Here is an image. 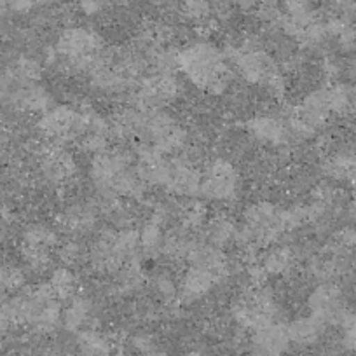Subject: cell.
Returning <instances> with one entry per match:
<instances>
[{"instance_id": "cell-1", "label": "cell", "mask_w": 356, "mask_h": 356, "mask_svg": "<svg viewBox=\"0 0 356 356\" xmlns=\"http://www.w3.org/2000/svg\"><path fill=\"white\" fill-rule=\"evenodd\" d=\"M225 56L217 46L210 42H194L177 53L178 68L187 75L194 86L201 89L210 88L215 79L229 72Z\"/></svg>"}, {"instance_id": "cell-2", "label": "cell", "mask_w": 356, "mask_h": 356, "mask_svg": "<svg viewBox=\"0 0 356 356\" xmlns=\"http://www.w3.org/2000/svg\"><path fill=\"white\" fill-rule=\"evenodd\" d=\"M239 187H241V180H239L234 164L224 159H217L208 164L207 175L201 182L200 196L204 200L227 203V201L236 200V196L239 194Z\"/></svg>"}, {"instance_id": "cell-3", "label": "cell", "mask_w": 356, "mask_h": 356, "mask_svg": "<svg viewBox=\"0 0 356 356\" xmlns=\"http://www.w3.org/2000/svg\"><path fill=\"white\" fill-rule=\"evenodd\" d=\"M307 306H309L311 314L320 318L325 323H332V321L344 323L348 316L342 307L341 292L332 283H321L320 286H316L307 299Z\"/></svg>"}, {"instance_id": "cell-4", "label": "cell", "mask_w": 356, "mask_h": 356, "mask_svg": "<svg viewBox=\"0 0 356 356\" xmlns=\"http://www.w3.org/2000/svg\"><path fill=\"white\" fill-rule=\"evenodd\" d=\"M289 121L282 112L255 115L248 121V133L253 140L267 145H286L290 143Z\"/></svg>"}, {"instance_id": "cell-5", "label": "cell", "mask_w": 356, "mask_h": 356, "mask_svg": "<svg viewBox=\"0 0 356 356\" xmlns=\"http://www.w3.org/2000/svg\"><path fill=\"white\" fill-rule=\"evenodd\" d=\"M330 114L332 111L330 104H328V88H318L304 97L296 118L306 126H309L313 131H318L327 122Z\"/></svg>"}, {"instance_id": "cell-6", "label": "cell", "mask_w": 356, "mask_h": 356, "mask_svg": "<svg viewBox=\"0 0 356 356\" xmlns=\"http://www.w3.org/2000/svg\"><path fill=\"white\" fill-rule=\"evenodd\" d=\"M217 283H220V276L215 275L213 271L203 269V267L193 266L189 271L184 275L178 299L182 300L184 304L196 302L201 297L207 296L210 290H213Z\"/></svg>"}, {"instance_id": "cell-7", "label": "cell", "mask_w": 356, "mask_h": 356, "mask_svg": "<svg viewBox=\"0 0 356 356\" xmlns=\"http://www.w3.org/2000/svg\"><path fill=\"white\" fill-rule=\"evenodd\" d=\"M252 348L266 349V351L283 356V353L290 348L289 330L278 323L257 328V330H253L252 335Z\"/></svg>"}, {"instance_id": "cell-8", "label": "cell", "mask_w": 356, "mask_h": 356, "mask_svg": "<svg viewBox=\"0 0 356 356\" xmlns=\"http://www.w3.org/2000/svg\"><path fill=\"white\" fill-rule=\"evenodd\" d=\"M95 313V300L86 296H74L61 311V323L67 332H79Z\"/></svg>"}, {"instance_id": "cell-9", "label": "cell", "mask_w": 356, "mask_h": 356, "mask_svg": "<svg viewBox=\"0 0 356 356\" xmlns=\"http://www.w3.org/2000/svg\"><path fill=\"white\" fill-rule=\"evenodd\" d=\"M325 327H327L325 321H321L320 318L309 314V316L306 318L293 320L292 323L286 327V330H289L290 342H296V344L299 346H309V344H314V342L320 339V335L323 334Z\"/></svg>"}, {"instance_id": "cell-10", "label": "cell", "mask_w": 356, "mask_h": 356, "mask_svg": "<svg viewBox=\"0 0 356 356\" xmlns=\"http://www.w3.org/2000/svg\"><path fill=\"white\" fill-rule=\"evenodd\" d=\"M77 346L82 356H111L112 341L105 334L98 330H84L79 334Z\"/></svg>"}, {"instance_id": "cell-11", "label": "cell", "mask_w": 356, "mask_h": 356, "mask_svg": "<svg viewBox=\"0 0 356 356\" xmlns=\"http://www.w3.org/2000/svg\"><path fill=\"white\" fill-rule=\"evenodd\" d=\"M293 260V252L286 246H280V248H273L262 257V264L260 267L264 269L266 275L280 276L286 275L292 267Z\"/></svg>"}, {"instance_id": "cell-12", "label": "cell", "mask_w": 356, "mask_h": 356, "mask_svg": "<svg viewBox=\"0 0 356 356\" xmlns=\"http://www.w3.org/2000/svg\"><path fill=\"white\" fill-rule=\"evenodd\" d=\"M140 234V250H142L143 255L147 257H157L163 255L164 241H166V236H164L163 227L156 222H149L142 227Z\"/></svg>"}, {"instance_id": "cell-13", "label": "cell", "mask_w": 356, "mask_h": 356, "mask_svg": "<svg viewBox=\"0 0 356 356\" xmlns=\"http://www.w3.org/2000/svg\"><path fill=\"white\" fill-rule=\"evenodd\" d=\"M236 232H238V225H236L231 218L217 217L210 222V225H208L207 229L208 243L222 248V246L234 241Z\"/></svg>"}, {"instance_id": "cell-14", "label": "cell", "mask_w": 356, "mask_h": 356, "mask_svg": "<svg viewBox=\"0 0 356 356\" xmlns=\"http://www.w3.org/2000/svg\"><path fill=\"white\" fill-rule=\"evenodd\" d=\"M328 104L334 114L355 112V89L346 84H334L328 88Z\"/></svg>"}, {"instance_id": "cell-15", "label": "cell", "mask_w": 356, "mask_h": 356, "mask_svg": "<svg viewBox=\"0 0 356 356\" xmlns=\"http://www.w3.org/2000/svg\"><path fill=\"white\" fill-rule=\"evenodd\" d=\"M150 286H152L154 293L164 302H171V300L178 299V293H180V286L177 285V280L166 269H159V271L150 276Z\"/></svg>"}, {"instance_id": "cell-16", "label": "cell", "mask_w": 356, "mask_h": 356, "mask_svg": "<svg viewBox=\"0 0 356 356\" xmlns=\"http://www.w3.org/2000/svg\"><path fill=\"white\" fill-rule=\"evenodd\" d=\"M49 286L53 289L54 296L58 299L70 300L75 296V286H77V280H75L74 273L68 267H60L53 273Z\"/></svg>"}, {"instance_id": "cell-17", "label": "cell", "mask_w": 356, "mask_h": 356, "mask_svg": "<svg viewBox=\"0 0 356 356\" xmlns=\"http://www.w3.org/2000/svg\"><path fill=\"white\" fill-rule=\"evenodd\" d=\"M129 344L135 351H138L140 355L147 356L150 353L157 351V344H156V339H154L152 334L149 332H136L129 337Z\"/></svg>"}, {"instance_id": "cell-18", "label": "cell", "mask_w": 356, "mask_h": 356, "mask_svg": "<svg viewBox=\"0 0 356 356\" xmlns=\"http://www.w3.org/2000/svg\"><path fill=\"white\" fill-rule=\"evenodd\" d=\"M339 47L342 51H355L356 49V29L351 23H346L341 29V32L335 35Z\"/></svg>"}, {"instance_id": "cell-19", "label": "cell", "mask_w": 356, "mask_h": 356, "mask_svg": "<svg viewBox=\"0 0 356 356\" xmlns=\"http://www.w3.org/2000/svg\"><path fill=\"white\" fill-rule=\"evenodd\" d=\"M81 257H82V246L79 245L77 241L65 243V245L60 248L61 262L68 264V266H70V264L77 262V260L81 259Z\"/></svg>"}, {"instance_id": "cell-20", "label": "cell", "mask_w": 356, "mask_h": 356, "mask_svg": "<svg viewBox=\"0 0 356 356\" xmlns=\"http://www.w3.org/2000/svg\"><path fill=\"white\" fill-rule=\"evenodd\" d=\"M104 2L102 0H79V9L82 15L95 16L104 9Z\"/></svg>"}, {"instance_id": "cell-21", "label": "cell", "mask_w": 356, "mask_h": 356, "mask_svg": "<svg viewBox=\"0 0 356 356\" xmlns=\"http://www.w3.org/2000/svg\"><path fill=\"white\" fill-rule=\"evenodd\" d=\"M35 6V0H8V8L11 9V11L19 13V15L30 13Z\"/></svg>"}, {"instance_id": "cell-22", "label": "cell", "mask_w": 356, "mask_h": 356, "mask_svg": "<svg viewBox=\"0 0 356 356\" xmlns=\"http://www.w3.org/2000/svg\"><path fill=\"white\" fill-rule=\"evenodd\" d=\"M339 245L348 250L356 248V229L346 227L344 231H341V234H339Z\"/></svg>"}, {"instance_id": "cell-23", "label": "cell", "mask_w": 356, "mask_h": 356, "mask_svg": "<svg viewBox=\"0 0 356 356\" xmlns=\"http://www.w3.org/2000/svg\"><path fill=\"white\" fill-rule=\"evenodd\" d=\"M264 0H232V4L238 6L239 9H245V11H250L253 8H259Z\"/></svg>"}, {"instance_id": "cell-24", "label": "cell", "mask_w": 356, "mask_h": 356, "mask_svg": "<svg viewBox=\"0 0 356 356\" xmlns=\"http://www.w3.org/2000/svg\"><path fill=\"white\" fill-rule=\"evenodd\" d=\"M8 0H0V19L6 16V11H8Z\"/></svg>"}]
</instances>
